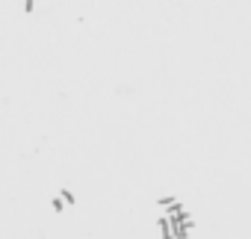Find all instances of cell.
<instances>
[{"label":"cell","mask_w":251,"mask_h":239,"mask_svg":"<svg viewBox=\"0 0 251 239\" xmlns=\"http://www.w3.org/2000/svg\"><path fill=\"white\" fill-rule=\"evenodd\" d=\"M177 239H189V233H186V236H177Z\"/></svg>","instance_id":"cell-2"},{"label":"cell","mask_w":251,"mask_h":239,"mask_svg":"<svg viewBox=\"0 0 251 239\" xmlns=\"http://www.w3.org/2000/svg\"><path fill=\"white\" fill-rule=\"evenodd\" d=\"M62 204H74V195L68 189H62Z\"/></svg>","instance_id":"cell-1"}]
</instances>
